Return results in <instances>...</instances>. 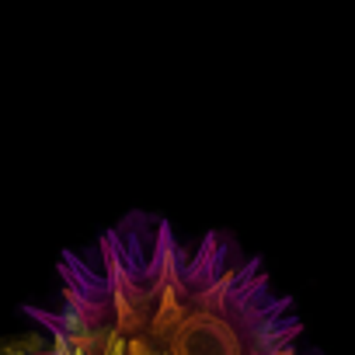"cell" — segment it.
<instances>
[{
	"label": "cell",
	"instance_id": "cell-1",
	"mask_svg": "<svg viewBox=\"0 0 355 355\" xmlns=\"http://www.w3.org/2000/svg\"><path fill=\"white\" fill-rule=\"evenodd\" d=\"M56 300L21 313L42 341L8 355H317L258 254L209 230L129 216L91 248H67Z\"/></svg>",
	"mask_w": 355,
	"mask_h": 355
}]
</instances>
